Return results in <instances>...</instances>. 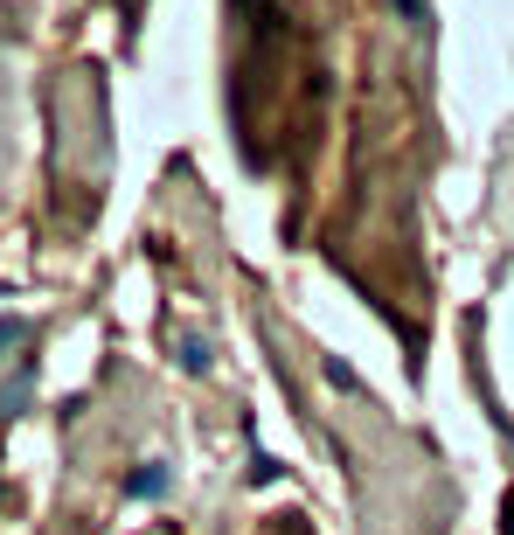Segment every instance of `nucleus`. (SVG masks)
<instances>
[{
	"label": "nucleus",
	"mask_w": 514,
	"mask_h": 535,
	"mask_svg": "<svg viewBox=\"0 0 514 535\" xmlns=\"http://www.w3.org/2000/svg\"><path fill=\"white\" fill-rule=\"evenodd\" d=\"M126 494H132V501H153V494H167V466H160V459H146V466L126 480Z\"/></svg>",
	"instance_id": "f257e3e1"
},
{
	"label": "nucleus",
	"mask_w": 514,
	"mask_h": 535,
	"mask_svg": "<svg viewBox=\"0 0 514 535\" xmlns=\"http://www.w3.org/2000/svg\"><path fill=\"white\" fill-rule=\"evenodd\" d=\"M181 369H188V376H209V341L188 334V341H181Z\"/></svg>",
	"instance_id": "f03ea898"
},
{
	"label": "nucleus",
	"mask_w": 514,
	"mask_h": 535,
	"mask_svg": "<svg viewBox=\"0 0 514 535\" xmlns=\"http://www.w3.org/2000/svg\"><path fill=\"white\" fill-rule=\"evenodd\" d=\"M396 14H403V21H410V28H417V35H424V28H431V0H396Z\"/></svg>",
	"instance_id": "7ed1b4c3"
},
{
	"label": "nucleus",
	"mask_w": 514,
	"mask_h": 535,
	"mask_svg": "<svg viewBox=\"0 0 514 535\" xmlns=\"http://www.w3.org/2000/svg\"><path fill=\"white\" fill-rule=\"evenodd\" d=\"M7 341H21V320H0V348H7Z\"/></svg>",
	"instance_id": "20e7f679"
}]
</instances>
